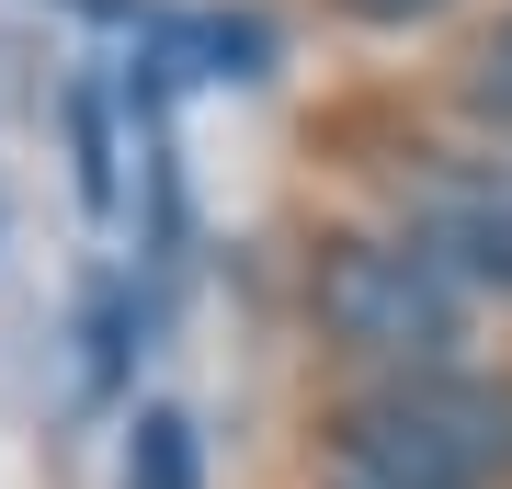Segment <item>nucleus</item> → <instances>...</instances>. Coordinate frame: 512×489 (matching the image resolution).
Segmentation results:
<instances>
[{"instance_id":"nucleus-1","label":"nucleus","mask_w":512,"mask_h":489,"mask_svg":"<svg viewBox=\"0 0 512 489\" xmlns=\"http://www.w3.org/2000/svg\"><path fill=\"white\" fill-rule=\"evenodd\" d=\"M330 455L365 489H490L512 467V399L467 387L456 364H433V376H376L365 399H342Z\"/></svg>"},{"instance_id":"nucleus-2","label":"nucleus","mask_w":512,"mask_h":489,"mask_svg":"<svg viewBox=\"0 0 512 489\" xmlns=\"http://www.w3.org/2000/svg\"><path fill=\"white\" fill-rule=\"evenodd\" d=\"M308 308L376 376H433L467 342V285L433 251H410V239H330L308 273Z\"/></svg>"},{"instance_id":"nucleus-3","label":"nucleus","mask_w":512,"mask_h":489,"mask_svg":"<svg viewBox=\"0 0 512 489\" xmlns=\"http://www.w3.org/2000/svg\"><path fill=\"white\" fill-rule=\"evenodd\" d=\"M410 251H433L467 296H512V171H433L410 194Z\"/></svg>"},{"instance_id":"nucleus-4","label":"nucleus","mask_w":512,"mask_h":489,"mask_svg":"<svg viewBox=\"0 0 512 489\" xmlns=\"http://www.w3.org/2000/svg\"><path fill=\"white\" fill-rule=\"evenodd\" d=\"M194 421L183 410H137V433H126V489H194Z\"/></svg>"},{"instance_id":"nucleus-5","label":"nucleus","mask_w":512,"mask_h":489,"mask_svg":"<svg viewBox=\"0 0 512 489\" xmlns=\"http://www.w3.org/2000/svg\"><path fill=\"white\" fill-rule=\"evenodd\" d=\"M456 103H467V126L512 137V23H501V35H490V46H478L467 69H456Z\"/></svg>"},{"instance_id":"nucleus-6","label":"nucleus","mask_w":512,"mask_h":489,"mask_svg":"<svg viewBox=\"0 0 512 489\" xmlns=\"http://www.w3.org/2000/svg\"><path fill=\"white\" fill-rule=\"evenodd\" d=\"M80 194H92V217H114V160H103V103H92V91H80Z\"/></svg>"},{"instance_id":"nucleus-7","label":"nucleus","mask_w":512,"mask_h":489,"mask_svg":"<svg viewBox=\"0 0 512 489\" xmlns=\"http://www.w3.org/2000/svg\"><path fill=\"white\" fill-rule=\"evenodd\" d=\"M353 23H376V35H410V23H444L456 0H342Z\"/></svg>"},{"instance_id":"nucleus-8","label":"nucleus","mask_w":512,"mask_h":489,"mask_svg":"<svg viewBox=\"0 0 512 489\" xmlns=\"http://www.w3.org/2000/svg\"><path fill=\"white\" fill-rule=\"evenodd\" d=\"M330 489H365V478H330Z\"/></svg>"}]
</instances>
